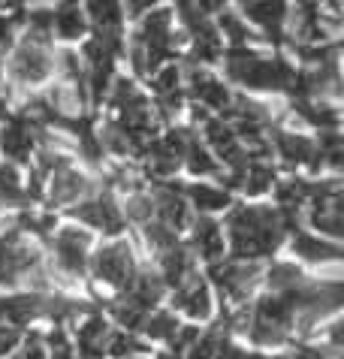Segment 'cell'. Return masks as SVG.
<instances>
[{
    "instance_id": "36",
    "label": "cell",
    "mask_w": 344,
    "mask_h": 359,
    "mask_svg": "<svg viewBox=\"0 0 344 359\" xmlns=\"http://www.w3.org/2000/svg\"><path fill=\"white\" fill-rule=\"evenodd\" d=\"M151 215H154V203H151V196H143V194H133L127 199V217H133V221H151Z\"/></svg>"
},
{
    "instance_id": "32",
    "label": "cell",
    "mask_w": 344,
    "mask_h": 359,
    "mask_svg": "<svg viewBox=\"0 0 344 359\" xmlns=\"http://www.w3.org/2000/svg\"><path fill=\"white\" fill-rule=\"evenodd\" d=\"M112 317L124 329H139L145 323V311H143V308H136L133 302H127L124 296H121L118 302H112Z\"/></svg>"
},
{
    "instance_id": "17",
    "label": "cell",
    "mask_w": 344,
    "mask_h": 359,
    "mask_svg": "<svg viewBox=\"0 0 344 359\" xmlns=\"http://www.w3.org/2000/svg\"><path fill=\"white\" fill-rule=\"evenodd\" d=\"M190 94H194L202 106L220 109V112H227L230 103H232V94L227 91V85L218 82L215 76L202 73V69H194V73H190Z\"/></svg>"
},
{
    "instance_id": "43",
    "label": "cell",
    "mask_w": 344,
    "mask_h": 359,
    "mask_svg": "<svg viewBox=\"0 0 344 359\" xmlns=\"http://www.w3.org/2000/svg\"><path fill=\"white\" fill-rule=\"evenodd\" d=\"M160 4V0H127V13L130 15H139V13H145L148 6H154Z\"/></svg>"
},
{
    "instance_id": "20",
    "label": "cell",
    "mask_w": 344,
    "mask_h": 359,
    "mask_svg": "<svg viewBox=\"0 0 344 359\" xmlns=\"http://www.w3.org/2000/svg\"><path fill=\"white\" fill-rule=\"evenodd\" d=\"M164 290H166V284L160 281V275H148V272L139 275V272H136L133 284L127 287L124 299H127V302H133L136 308H143V311L148 314L151 308H154L160 299H164Z\"/></svg>"
},
{
    "instance_id": "6",
    "label": "cell",
    "mask_w": 344,
    "mask_h": 359,
    "mask_svg": "<svg viewBox=\"0 0 344 359\" xmlns=\"http://www.w3.org/2000/svg\"><path fill=\"white\" fill-rule=\"evenodd\" d=\"M88 245L91 238L88 233L76 226H64L60 233L55 236V257H58V266L64 269L67 275H85V266H88Z\"/></svg>"
},
{
    "instance_id": "38",
    "label": "cell",
    "mask_w": 344,
    "mask_h": 359,
    "mask_svg": "<svg viewBox=\"0 0 344 359\" xmlns=\"http://www.w3.org/2000/svg\"><path fill=\"white\" fill-rule=\"evenodd\" d=\"M178 79H181L178 67H176V64H169L166 69H160L157 79H154L151 85H154V91H157V97H160V94H172V91H178Z\"/></svg>"
},
{
    "instance_id": "30",
    "label": "cell",
    "mask_w": 344,
    "mask_h": 359,
    "mask_svg": "<svg viewBox=\"0 0 344 359\" xmlns=\"http://www.w3.org/2000/svg\"><path fill=\"white\" fill-rule=\"evenodd\" d=\"M311 194V184L308 182H299V178H290V182H284L278 187V203L281 208H296L299 212V205L308 199Z\"/></svg>"
},
{
    "instance_id": "31",
    "label": "cell",
    "mask_w": 344,
    "mask_h": 359,
    "mask_svg": "<svg viewBox=\"0 0 344 359\" xmlns=\"http://www.w3.org/2000/svg\"><path fill=\"white\" fill-rule=\"evenodd\" d=\"M139 351H143V344L127 332H109V338H106V353L115 356V359H130Z\"/></svg>"
},
{
    "instance_id": "12",
    "label": "cell",
    "mask_w": 344,
    "mask_h": 359,
    "mask_svg": "<svg viewBox=\"0 0 344 359\" xmlns=\"http://www.w3.org/2000/svg\"><path fill=\"white\" fill-rule=\"evenodd\" d=\"M154 212L160 215L157 221L160 224H166L172 233H178V229H185L187 221H190V212H187V203H185V196H181L178 187H172V184H164L160 191L154 194Z\"/></svg>"
},
{
    "instance_id": "1",
    "label": "cell",
    "mask_w": 344,
    "mask_h": 359,
    "mask_svg": "<svg viewBox=\"0 0 344 359\" xmlns=\"http://www.w3.org/2000/svg\"><path fill=\"white\" fill-rule=\"evenodd\" d=\"M230 245L236 260H257V257L272 254L284 238V224H281L278 208L266 205H239L227 217Z\"/></svg>"
},
{
    "instance_id": "40",
    "label": "cell",
    "mask_w": 344,
    "mask_h": 359,
    "mask_svg": "<svg viewBox=\"0 0 344 359\" xmlns=\"http://www.w3.org/2000/svg\"><path fill=\"white\" fill-rule=\"evenodd\" d=\"M18 338H22V332H18L15 326L9 323H0V356H6L13 347L18 344Z\"/></svg>"
},
{
    "instance_id": "37",
    "label": "cell",
    "mask_w": 344,
    "mask_h": 359,
    "mask_svg": "<svg viewBox=\"0 0 344 359\" xmlns=\"http://www.w3.org/2000/svg\"><path fill=\"white\" fill-rule=\"evenodd\" d=\"M48 359H79V353L73 351V344L67 341V335H64V329H55L52 335H48Z\"/></svg>"
},
{
    "instance_id": "19",
    "label": "cell",
    "mask_w": 344,
    "mask_h": 359,
    "mask_svg": "<svg viewBox=\"0 0 344 359\" xmlns=\"http://www.w3.org/2000/svg\"><path fill=\"white\" fill-rule=\"evenodd\" d=\"M0 142H4L6 157H13L15 163H25V161H30V151H34V130H30V124L18 115V118H13V121L6 124Z\"/></svg>"
},
{
    "instance_id": "5",
    "label": "cell",
    "mask_w": 344,
    "mask_h": 359,
    "mask_svg": "<svg viewBox=\"0 0 344 359\" xmlns=\"http://www.w3.org/2000/svg\"><path fill=\"white\" fill-rule=\"evenodd\" d=\"M209 275L227 299L242 302V299L251 293V287H254L257 275H260V266L254 260H236V263H224V266H211Z\"/></svg>"
},
{
    "instance_id": "10",
    "label": "cell",
    "mask_w": 344,
    "mask_h": 359,
    "mask_svg": "<svg viewBox=\"0 0 344 359\" xmlns=\"http://www.w3.org/2000/svg\"><path fill=\"white\" fill-rule=\"evenodd\" d=\"M48 69H52V61H48L43 43H37V39L27 36V43L18 48L15 57H13L15 79H22V82H43L48 76Z\"/></svg>"
},
{
    "instance_id": "25",
    "label": "cell",
    "mask_w": 344,
    "mask_h": 359,
    "mask_svg": "<svg viewBox=\"0 0 344 359\" xmlns=\"http://www.w3.org/2000/svg\"><path fill=\"white\" fill-rule=\"evenodd\" d=\"M52 27L58 31V36H64V39L82 36L85 34V15H82V9H79L76 4H64L58 13H52Z\"/></svg>"
},
{
    "instance_id": "18",
    "label": "cell",
    "mask_w": 344,
    "mask_h": 359,
    "mask_svg": "<svg viewBox=\"0 0 344 359\" xmlns=\"http://www.w3.org/2000/svg\"><path fill=\"white\" fill-rule=\"evenodd\" d=\"M160 272H164L160 281L166 287H181L190 275H194V257H190L187 248L172 245L164 251V257H160Z\"/></svg>"
},
{
    "instance_id": "7",
    "label": "cell",
    "mask_w": 344,
    "mask_h": 359,
    "mask_svg": "<svg viewBox=\"0 0 344 359\" xmlns=\"http://www.w3.org/2000/svg\"><path fill=\"white\" fill-rule=\"evenodd\" d=\"M73 217H79V221L88 224V226L103 229V233H109V236H118L121 226H124V217H121L118 205L112 203V196H109V194L97 196V199H88V203H82V205H76Z\"/></svg>"
},
{
    "instance_id": "45",
    "label": "cell",
    "mask_w": 344,
    "mask_h": 359,
    "mask_svg": "<svg viewBox=\"0 0 344 359\" xmlns=\"http://www.w3.org/2000/svg\"><path fill=\"white\" fill-rule=\"evenodd\" d=\"M220 4H224V0H194V6L199 13H215V9H220Z\"/></svg>"
},
{
    "instance_id": "16",
    "label": "cell",
    "mask_w": 344,
    "mask_h": 359,
    "mask_svg": "<svg viewBox=\"0 0 344 359\" xmlns=\"http://www.w3.org/2000/svg\"><path fill=\"white\" fill-rule=\"evenodd\" d=\"M176 39L178 36H172V13L169 9H154L151 15L143 18V27H139V46L164 48V52H169Z\"/></svg>"
},
{
    "instance_id": "3",
    "label": "cell",
    "mask_w": 344,
    "mask_h": 359,
    "mask_svg": "<svg viewBox=\"0 0 344 359\" xmlns=\"http://www.w3.org/2000/svg\"><path fill=\"white\" fill-rule=\"evenodd\" d=\"M296 323V311L287 302V296H263L254 305V311H248V335L254 344H281L287 341L290 329Z\"/></svg>"
},
{
    "instance_id": "13",
    "label": "cell",
    "mask_w": 344,
    "mask_h": 359,
    "mask_svg": "<svg viewBox=\"0 0 344 359\" xmlns=\"http://www.w3.org/2000/svg\"><path fill=\"white\" fill-rule=\"evenodd\" d=\"M206 139L215 145V151L232 166V172H242V169L248 166V154L242 151L232 127H227L224 121H206Z\"/></svg>"
},
{
    "instance_id": "29",
    "label": "cell",
    "mask_w": 344,
    "mask_h": 359,
    "mask_svg": "<svg viewBox=\"0 0 344 359\" xmlns=\"http://www.w3.org/2000/svg\"><path fill=\"white\" fill-rule=\"evenodd\" d=\"M185 163H187V169L194 175H211L218 169V163L211 161V154L202 148L194 136H190V142H187V148H185Z\"/></svg>"
},
{
    "instance_id": "46",
    "label": "cell",
    "mask_w": 344,
    "mask_h": 359,
    "mask_svg": "<svg viewBox=\"0 0 344 359\" xmlns=\"http://www.w3.org/2000/svg\"><path fill=\"white\" fill-rule=\"evenodd\" d=\"M248 359H293V356H284V353H275V356H263V353H251Z\"/></svg>"
},
{
    "instance_id": "9",
    "label": "cell",
    "mask_w": 344,
    "mask_h": 359,
    "mask_svg": "<svg viewBox=\"0 0 344 359\" xmlns=\"http://www.w3.org/2000/svg\"><path fill=\"white\" fill-rule=\"evenodd\" d=\"M242 13L254 25H260L269 39H275V43L284 39L281 36V25L287 18V0H242Z\"/></svg>"
},
{
    "instance_id": "41",
    "label": "cell",
    "mask_w": 344,
    "mask_h": 359,
    "mask_svg": "<svg viewBox=\"0 0 344 359\" xmlns=\"http://www.w3.org/2000/svg\"><path fill=\"white\" fill-rule=\"evenodd\" d=\"M157 106H160V115H164V118L178 115V109H181V91L160 94V97H157Z\"/></svg>"
},
{
    "instance_id": "26",
    "label": "cell",
    "mask_w": 344,
    "mask_h": 359,
    "mask_svg": "<svg viewBox=\"0 0 344 359\" xmlns=\"http://www.w3.org/2000/svg\"><path fill=\"white\" fill-rule=\"evenodd\" d=\"M269 287L275 293H290V290H299V287H305V278L296 266L290 263H275L269 269Z\"/></svg>"
},
{
    "instance_id": "24",
    "label": "cell",
    "mask_w": 344,
    "mask_h": 359,
    "mask_svg": "<svg viewBox=\"0 0 344 359\" xmlns=\"http://www.w3.org/2000/svg\"><path fill=\"white\" fill-rule=\"evenodd\" d=\"M272 182H275V169H272L269 163L263 161H248L245 172H242V191H245L248 196H260L266 194Z\"/></svg>"
},
{
    "instance_id": "44",
    "label": "cell",
    "mask_w": 344,
    "mask_h": 359,
    "mask_svg": "<svg viewBox=\"0 0 344 359\" xmlns=\"http://www.w3.org/2000/svg\"><path fill=\"white\" fill-rule=\"evenodd\" d=\"M9 31H13V22L0 15V48H6V46H9V36H13Z\"/></svg>"
},
{
    "instance_id": "15",
    "label": "cell",
    "mask_w": 344,
    "mask_h": 359,
    "mask_svg": "<svg viewBox=\"0 0 344 359\" xmlns=\"http://www.w3.org/2000/svg\"><path fill=\"white\" fill-rule=\"evenodd\" d=\"M88 15L97 31V39H112V43H118L121 18H124L121 0H88Z\"/></svg>"
},
{
    "instance_id": "35",
    "label": "cell",
    "mask_w": 344,
    "mask_h": 359,
    "mask_svg": "<svg viewBox=\"0 0 344 359\" xmlns=\"http://www.w3.org/2000/svg\"><path fill=\"white\" fill-rule=\"evenodd\" d=\"M218 344H220L218 332H206V335H199L197 341L185 351V359H215Z\"/></svg>"
},
{
    "instance_id": "14",
    "label": "cell",
    "mask_w": 344,
    "mask_h": 359,
    "mask_svg": "<svg viewBox=\"0 0 344 359\" xmlns=\"http://www.w3.org/2000/svg\"><path fill=\"white\" fill-rule=\"evenodd\" d=\"M76 338H79V356L82 359H103L106 356L109 323L100 314H88L85 320L76 326Z\"/></svg>"
},
{
    "instance_id": "11",
    "label": "cell",
    "mask_w": 344,
    "mask_h": 359,
    "mask_svg": "<svg viewBox=\"0 0 344 359\" xmlns=\"http://www.w3.org/2000/svg\"><path fill=\"white\" fill-rule=\"evenodd\" d=\"M275 148H278L281 161H284L287 166H302V163H308L311 169L323 166L317 145L311 142V139H305V136H296V133H284V130H278V133H275Z\"/></svg>"
},
{
    "instance_id": "2",
    "label": "cell",
    "mask_w": 344,
    "mask_h": 359,
    "mask_svg": "<svg viewBox=\"0 0 344 359\" xmlns=\"http://www.w3.org/2000/svg\"><path fill=\"white\" fill-rule=\"evenodd\" d=\"M227 73L232 82L245 88H260V91H290L293 88V67L284 57H263L257 52H248L245 46H232L227 52Z\"/></svg>"
},
{
    "instance_id": "21",
    "label": "cell",
    "mask_w": 344,
    "mask_h": 359,
    "mask_svg": "<svg viewBox=\"0 0 344 359\" xmlns=\"http://www.w3.org/2000/svg\"><path fill=\"white\" fill-rule=\"evenodd\" d=\"M293 251H296V257L311 260V263H326V260H338L341 257V248L336 242H323V238L308 236V233L293 236Z\"/></svg>"
},
{
    "instance_id": "27",
    "label": "cell",
    "mask_w": 344,
    "mask_h": 359,
    "mask_svg": "<svg viewBox=\"0 0 344 359\" xmlns=\"http://www.w3.org/2000/svg\"><path fill=\"white\" fill-rule=\"evenodd\" d=\"M187 196L194 199V205L202 208V212H218V208L230 205V194L218 191V187H209V184H190Z\"/></svg>"
},
{
    "instance_id": "28",
    "label": "cell",
    "mask_w": 344,
    "mask_h": 359,
    "mask_svg": "<svg viewBox=\"0 0 344 359\" xmlns=\"http://www.w3.org/2000/svg\"><path fill=\"white\" fill-rule=\"evenodd\" d=\"M145 335L148 338H154V341H169L172 335H176V329H178V320L172 314L166 311H157V314H145Z\"/></svg>"
},
{
    "instance_id": "33",
    "label": "cell",
    "mask_w": 344,
    "mask_h": 359,
    "mask_svg": "<svg viewBox=\"0 0 344 359\" xmlns=\"http://www.w3.org/2000/svg\"><path fill=\"white\" fill-rule=\"evenodd\" d=\"M0 199L4 203H18L22 199V182H18V172L9 163L0 166Z\"/></svg>"
},
{
    "instance_id": "8",
    "label": "cell",
    "mask_w": 344,
    "mask_h": 359,
    "mask_svg": "<svg viewBox=\"0 0 344 359\" xmlns=\"http://www.w3.org/2000/svg\"><path fill=\"white\" fill-rule=\"evenodd\" d=\"M172 302H176L178 311H185L190 320H209L211 317V290L197 275H190L185 284L176 287V299H172Z\"/></svg>"
},
{
    "instance_id": "47",
    "label": "cell",
    "mask_w": 344,
    "mask_h": 359,
    "mask_svg": "<svg viewBox=\"0 0 344 359\" xmlns=\"http://www.w3.org/2000/svg\"><path fill=\"white\" fill-rule=\"evenodd\" d=\"M0 118H6V103L4 100H0Z\"/></svg>"
},
{
    "instance_id": "23",
    "label": "cell",
    "mask_w": 344,
    "mask_h": 359,
    "mask_svg": "<svg viewBox=\"0 0 344 359\" xmlns=\"http://www.w3.org/2000/svg\"><path fill=\"white\" fill-rule=\"evenodd\" d=\"M85 191H88V182L79 172H73L70 166L55 169V175H52V203L55 205L76 203V199L82 196Z\"/></svg>"
},
{
    "instance_id": "4",
    "label": "cell",
    "mask_w": 344,
    "mask_h": 359,
    "mask_svg": "<svg viewBox=\"0 0 344 359\" xmlns=\"http://www.w3.org/2000/svg\"><path fill=\"white\" fill-rule=\"evenodd\" d=\"M91 272H94L97 281L115 287V290H127L136 278V260L130 254V245L127 242L103 245L91 260Z\"/></svg>"
},
{
    "instance_id": "34",
    "label": "cell",
    "mask_w": 344,
    "mask_h": 359,
    "mask_svg": "<svg viewBox=\"0 0 344 359\" xmlns=\"http://www.w3.org/2000/svg\"><path fill=\"white\" fill-rule=\"evenodd\" d=\"M145 242L151 248H157V251H166V248L176 245V233L160 221H145Z\"/></svg>"
},
{
    "instance_id": "48",
    "label": "cell",
    "mask_w": 344,
    "mask_h": 359,
    "mask_svg": "<svg viewBox=\"0 0 344 359\" xmlns=\"http://www.w3.org/2000/svg\"><path fill=\"white\" fill-rule=\"evenodd\" d=\"M130 359H139V356H130Z\"/></svg>"
},
{
    "instance_id": "39",
    "label": "cell",
    "mask_w": 344,
    "mask_h": 359,
    "mask_svg": "<svg viewBox=\"0 0 344 359\" xmlns=\"http://www.w3.org/2000/svg\"><path fill=\"white\" fill-rule=\"evenodd\" d=\"M220 31H224L230 39H232V46H242V43H248V27L245 25H242L239 22V18L236 15H232V13H227L224 18H220Z\"/></svg>"
},
{
    "instance_id": "42",
    "label": "cell",
    "mask_w": 344,
    "mask_h": 359,
    "mask_svg": "<svg viewBox=\"0 0 344 359\" xmlns=\"http://www.w3.org/2000/svg\"><path fill=\"white\" fill-rule=\"evenodd\" d=\"M215 359H248V353L242 351V347L230 344V341H220V344H218V353H215Z\"/></svg>"
},
{
    "instance_id": "22",
    "label": "cell",
    "mask_w": 344,
    "mask_h": 359,
    "mask_svg": "<svg viewBox=\"0 0 344 359\" xmlns=\"http://www.w3.org/2000/svg\"><path fill=\"white\" fill-rule=\"evenodd\" d=\"M194 248L199 251V257L206 260H218L224 254V233H220V224H215L211 217H199L194 224Z\"/></svg>"
}]
</instances>
